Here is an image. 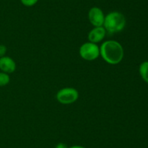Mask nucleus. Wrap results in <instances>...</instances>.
I'll use <instances>...</instances> for the list:
<instances>
[{"instance_id":"obj_1","label":"nucleus","mask_w":148,"mask_h":148,"mask_svg":"<svg viewBox=\"0 0 148 148\" xmlns=\"http://www.w3.org/2000/svg\"><path fill=\"white\" fill-rule=\"evenodd\" d=\"M100 55L107 63L110 65H117L120 63L124 58V48L122 45L116 41H106L100 46Z\"/></svg>"},{"instance_id":"obj_2","label":"nucleus","mask_w":148,"mask_h":148,"mask_svg":"<svg viewBox=\"0 0 148 148\" xmlns=\"http://www.w3.org/2000/svg\"><path fill=\"white\" fill-rule=\"evenodd\" d=\"M126 18L122 13L117 11L111 12L105 15L103 27L107 33H116L125 28Z\"/></svg>"},{"instance_id":"obj_3","label":"nucleus","mask_w":148,"mask_h":148,"mask_svg":"<svg viewBox=\"0 0 148 148\" xmlns=\"http://www.w3.org/2000/svg\"><path fill=\"white\" fill-rule=\"evenodd\" d=\"M79 53L81 57L85 60H95L100 56V47L97 44L88 41L81 45Z\"/></svg>"},{"instance_id":"obj_4","label":"nucleus","mask_w":148,"mask_h":148,"mask_svg":"<svg viewBox=\"0 0 148 148\" xmlns=\"http://www.w3.org/2000/svg\"><path fill=\"white\" fill-rule=\"evenodd\" d=\"M56 100L63 104H69L74 103L79 97L77 90L72 87H66L59 90L56 93Z\"/></svg>"},{"instance_id":"obj_5","label":"nucleus","mask_w":148,"mask_h":148,"mask_svg":"<svg viewBox=\"0 0 148 148\" xmlns=\"http://www.w3.org/2000/svg\"><path fill=\"white\" fill-rule=\"evenodd\" d=\"M88 19L94 27L103 26L105 15L101 8L93 7L88 12Z\"/></svg>"},{"instance_id":"obj_6","label":"nucleus","mask_w":148,"mask_h":148,"mask_svg":"<svg viewBox=\"0 0 148 148\" xmlns=\"http://www.w3.org/2000/svg\"><path fill=\"white\" fill-rule=\"evenodd\" d=\"M106 33V30L103 26L94 27L88 33V39L90 42L98 44V42H101L105 38Z\"/></svg>"},{"instance_id":"obj_7","label":"nucleus","mask_w":148,"mask_h":148,"mask_svg":"<svg viewBox=\"0 0 148 148\" xmlns=\"http://www.w3.org/2000/svg\"><path fill=\"white\" fill-rule=\"evenodd\" d=\"M0 70L7 74L12 73L16 70V63L14 59L8 56L0 57Z\"/></svg>"},{"instance_id":"obj_8","label":"nucleus","mask_w":148,"mask_h":148,"mask_svg":"<svg viewBox=\"0 0 148 148\" xmlns=\"http://www.w3.org/2000/svg\"><path fill=\"white\" fill-rule=\"evenodd\" d=\"M139 72L142 78L148 84V61H144L140 64Z\"/></svg>"},{"instance_id":"obj_9","label":"nucleus","mask_w":148,"mask_h":148,"mask_svg":"<svg viewBox=\"0 0 148 148\" xmlns=\"http://www.w3.org/2000/svg\"><path fill=\"white\" fill-rule=\"evenodd\" d=\"M10 81V77L9 74L4 72H0V87L7 85Z\"/></svg>"},{"instance_id":"obj_10","label":"nucleus","mask_w":148,"mask_h":148,"mask_svg":"<svg viewBox=\"0 0 148 148\" xmlns=\"http://www.w3.org/2000/svg\"><path fill=\"white\" fill-rule=\"evenodd\" d=\"M39 0H20L22 4L25 7H33L37 4Z\"/></svg>"},{"instance_id":"obj_11","label":"nucleus","mask_w":148,"mask_h":148,"mask_svg":"<svg viewBox=\"0 0 148 148\" xmlns=\"http://www.w3.org/2000/svg\"><path fill=\"white\" fill-rule=\"evenodd\" d=\"M7 50V46L5 45L0 44V57H2L5 56Z\"/></svg>"},{"instance_id":"obj_12","label":"nucleus","mask_w":148,"mask_h":148,"mask_svg":"<svg viewBox=\"0 0 148 148\" xmlns=\"http://www.w3.org/2000/svg\"><path fill=\"white\" fill-rule=\"evenodd\" d=\"M55 148H69L67 146H66L65 144L64 143H59L56 145V147Z\"/></svg>"},{"instance_id":"obj_13","label":"nucleus","mask_w":148,"mask_h":148,"mask_svg":"<svg viewBox=\"0 0 148 148\" xmlns=\"http://www.w3.org/2000/svg\"><path fill=\"white\" fill-rule=\"evenodd\" d=\"M69 148H85V147H84L82 146H79V145H74V146L70 147Z\"/></svg>"}]
</instances>
